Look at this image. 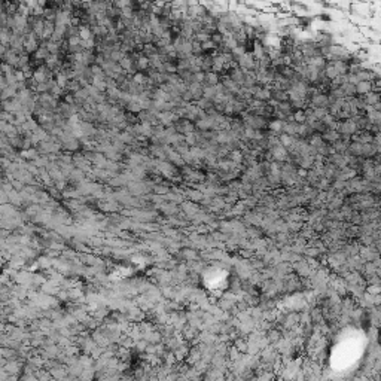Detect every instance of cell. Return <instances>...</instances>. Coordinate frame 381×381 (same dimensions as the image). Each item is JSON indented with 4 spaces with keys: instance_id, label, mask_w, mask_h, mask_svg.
Returning a JSON list of instances; mask_svg holds the SVG:
<instances>
[{
    "instance_id": "1",
    "label": "cell",
    "mask_w": 381,
    "mask_h": 381,
    "mask_svg": "<svg viewBox=\"0 0 381 381\" xmlns=\"http://www.w3.org/2000/svg\"><path fill=\"white\" fill-rule=\"evenodd\" d=\"M354 89H356L357 94H369L371 84H369V81H362V82L354 85Z\"/></svg>"
},
{
    "instance_id": "2",
    "label": "cell",
    "mask_w": 381,
    "mask_h": 381,
    "mask_svg": "<svg viewBox=\"0 0 381 381\" xmlns=\"http://www.w3.org/2000/svg\"><path fill=\"white\" fill-rule=\"evenodd\" d=\"M366 103L369 104H374V103H378V95L377 94H366Z\"/></svg>"
}]
</instances>
